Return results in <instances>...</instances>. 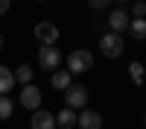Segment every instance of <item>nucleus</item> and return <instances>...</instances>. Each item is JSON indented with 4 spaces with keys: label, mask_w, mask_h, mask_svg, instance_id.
Masks as SVG:
<instances>
[{
    "label": "nucleus",
    "mask_w": 146,
    "mask_h": 129,
    "mask_svg": "<svg viewBox=\"0 0 146 129\" xmlns=\"http://www.w3.org/2000/svg\"><path fill=\"white\" fill-rule=\"evenodd\" d=\"M56 123H58V129H73V126L79 123V117H76V109H67V106H64V109L56 114Z\"/></svg>",
    "instance_id": "9d476101"
},
{
    "label": "nucleus",
    "mask_w": 146,
    "mask_h": 129,
    "mask_svg": "<svg viewBox=\"0 0 146 129\" xmlns=\"http://www.w3.org/2000/svg\"><path fill=\"white\" fill-rule=\"evenodd\" d=\"M58 62H62V53L56 50V44H53V47H47V44L38 47V68H44V70H50V74H53V70L58 68Z\"/></svg>",
    "instance_id": "7ed1b4c3"
},
{
    "label": "nucleus",
    "mask_w": 146,
    "mask_h": 129,
    "mask_svg": "<svg viewBox=\"0 0 146 129\" xmlns=\"http://www.w3.org/2000/svg\"><path fill=\"white\" fill-rule=\"evenodd\" d=\"M9 3H12V0H0V15H6V12H9Z\"/></svg>",
    "instance_id": "6ab92c4d"
},
{
    "label": "nucleus",
    "mask_w": 146,
    "mask_h": 129,
    "mask_svg": "<svg viewBox=\"0 0 146 129\" xmlns=\"http://www.w3.org/2000/svg\"><path fill=\"white\" fill-rule=\"evenodd\" d=\"M143 123H146V117H143Z\"/></svg>",
    "instance_id": "5701e85b"
},
{
    "label": "nucleus",
    "mask_w": 146,
    "mask_h": 129,
    "mask_svg": "<svg viewBox=\"0 0 146 129\" xmlns=\"http://www.w3.org/2000/svg\"><path fill=\"white\" fill-rule=\"evenodd\" d=\"M129 76H131V82H135V85H143V82H146V70H143V65H140V62H131V65H129Z\"/></svg>",
    "instance_id": "ddd939ff"
},
{
    "label": "nucleus",
    "mask_w": 146,
    "mask_h": 129,
    "mask_svg": "<svg viewBox=\"0 0 146 129\" xmlns=\"http://www.w3.org/2000/svg\"><path fill=\"white\" fill-rule=\"evenodd\" d=\"M38 3H44V0H38Z\"/></svg>",
    "instance_id": "4be33fe9"
},
{
    "label": "nucleus",
    "mask_w": 146,
    "mask_h": 129,
    "mask_svg": "<svg viewBox=\"0 0 146 129\" xmlns=\"http://www.w3.org/2000/svg\"><path fill=\"white\" fill-rule=\"evenodd\" d=\"M29 129H58V123H56V114H53V112H47V109L32 112Z\"/></svg>",
    "instance_id": "423d86ee"
},
{
    "label": "nucleus",
    "mask_w": 146,
    "mask_h": 129,
    "mask_svg": "<svg viewBox=\"0 0 146 129\" xmlns=\"http://www.w3.org/2000/svg\"><path fill=\"white\" fill-rule=\"evenodd\" d=\"M21 106H23V109H29V112H38V109H41V88H38V85H23V91H21Z\"/></svg>",
    "instance_id": "39448f33"
},
{
    "label": "nucleus",
    "mask_w": 146,
    "mask_h": 129,
    "mask_svg": "<svg viewBox=\"0 0 146 129\" xmlns=\"http://www.w3.org/2000/svg\"><path fill=\"white\" fill-rule=\"evenodd\" d=\"M100 50L105 59H120L123 56V35L120 32H105L100 38Z\"/></svg>",
    "instance_id": "f257e3e1"
},
{
    "label": "nucleus",
    "mask_w": 146,
    "mask_h": 129,
    "mask_svg": "<svg viewBox=\"0 0 146 129\" xmlns=\"http://www.w3.org/2000/svg\"><path fill=\"white\" fill-rule=\"evenodd\" d=\"M120 3H126V0H120Z\"/></svg>",
    "instance_id": "412c9836"
},
{
    "label": "nucleus",
    "mask_w": 146,
    "mask_h": 129,
    "mask_svg": "<svg viewBox=\"0 0 146 129\" xmlns=\"http://www.w3.org/2000/svg\"><path fill=\"white\" fill-rule=\"evenodd\" d=\"M108 27H111L114 32H126V29L131 27L129 12H126V9H111V15H108Z\"/></svg>",
    "instance_id": "1a4fd4ad"
},
{
    "label": "nucleus",
    "mask_w": 146,
    "mask_h": 129,
    "mask_svg": "<svg viewBox=\"0 0 146 129\" xmlns=\"http://www.w3.org/2000/svg\"><path fill=\"white\" fill-rule=\"evenodd\" d=\"M70 70H53V79H50V85L53 88H58V91H67L70 88Z\"/></svg>",
    "instance_id": "f8f14e48"
},
{
    "label": "nucleus",
    "mask_w": 146,
    "mask_h": 129,
    "mask_svg": "<svg viewBox=\"0 0 146 129\" xmlns=\"http://www.w3.org/2000/svg\"><path fill=\"white\" fill-rule=\"evenodd\" d=\"M91 6H94V9H108V6H111V0H91Z\"/></svg>",
    "instance_id": "a211bd4d"
},
{
    "label": "nucleus",
    "mask_w": 146,
    "mask_h": 129,
    "mask_svg": "<svg viewBox=\"0 0 146 129\" xmlns=\"http://www.w3.org/2000/svg\"><path fill=\"white\" fill-rule=\"evenodd\" d=\"M15 85H18V82H15V70H9V68L0 65V97H3V94H9Z\"/></svg>",
    "instance_id": "9b49d317"
},
{
    "label": "nucleus",
    "mask_w": 146,
    "mask_h": 129,
    "mask_svg": "<svg viewBox=\"0 0 146 129\" xmlns=\"http://www.w3.org/2000/svg\"><path fill=\"white\" fill-rule=\"evenodd\" d=\"M91 68H94L91 50H73L67 56V70H70V74H85V70H91Z\"/></svg>",
    "instance_id": "f03ea898"
},
{
    "label": "nucleus",
    "mask_w": 146,
    "mask_h": 129,
    "mask_svg": "<svg viewBox=\"0 0 146 129\" xmlns=\"http://www.w3.org/2000/svg\"><path fill=\"white\" fill-rule=\"evenodd\" d=\"M129 32H131V38H135V41H143V38H146V21H143V18H137V21H131V27H129Z\"/></svg>",
    "instance_id": "4468645a"
},
{
    "label": "nucleus",
    "mask_w": 146,
    "mask_h": 129,
    "mask_svg": "<svg viewBox=\"0 0 146 129\" xmlns=\"http://www.w3.org/2000/svg\"><path fill=\"white\" fill-rule=\"evenodd\" d=\"M131 15H135V21L143 18V15H146V3H135V6H131Z\"/></svg>",
    "instance_id": "f3484780"
},
{
    "label": "nucleus",
    "mask_w": 146,
    "mask_h": 129,
    "mask_svg": "<svg viewBox=\"0 0 146 129\" xmlns=\"http://www.w3.org/2000/svg\"><path fill=\"white\" fill-rule=\"evenodd\" d=\"M15 82H21V85H32V68L29 65H21L15 70Z\"/></svg>",
    "instance_id": "2eb2a0df"
},
{
    "label": "nucleus",
    "mask_w": 146,
    "mask_h": 129,
    "mask_svg": "<svg viewBox=\"0 0 146 129\" xmlns=\"http://www.w3.org/2000/svg\"><path fill=\"white\" fill-rule=\"evenodd\" d=\"M85 103H88V88L85 85H70L64 91V106L67 109H85Z\"/></svg>",
    "instance_id": "20e7f679"
},
{
    "label": "nucleus",
    "mask_w": 146,
    "mask_h": 129,
    "mask_svg": "<svg viewBox=\"0 0 146 129\" xmlns=\"http://www.w3.org/2000/svg\"><path fill=\"white\" fill-rule=\"evenodd\" d=\"M79 129H102V114L94 109H82L79 112Z\"/></svg>",
    "instance_id": "6e6552de"
},
{
    "label": "nucleus",
    "mask_w": 146,
    "mask_h": 129,
    "mask_svg": "<svg viewBox=\"0 0 146 129\" xmlns=\"http://www.w3.org/2000/svg\"><path fill=\"white\" fill-rule=\"evenodd\" d=\"M35 38H38L41 44H47V47H53L56 38H58V27L50 23V21H41L38 27H35Z\"/></svg>",
    "instance_id": "0eeeda50"
},
{
    "label": "nucleus",
    "mask_w": 146,
    "mask_h": 129,
    "mask_svg": "<svg viewBox=\"0 0 146 129\" xmlns=\"http://www.w3.org/2000/svg\"><path fill=\"white\" fill-rule=\"evenodd\" d=\"M12 112H15V103L9 100V94H3V97H0V120H9Z\"/></svg>",
    "instance_id": "dca6fc26"
},
{
    "label": "nucleus",
    "mask_w": 146,
    "mask_h": 129,
    "mask_svg": "<svg viewBox=\"0 0 146 129\" xmlns=\"http://www.w3.org/2000/svg\"><path fill=\"white\" fill-rule=\"evenodd\" d=\"M0 50H3V32H0Z\"/></svg>",
    "instance_id": "aec40b11"
}]
</instances>
